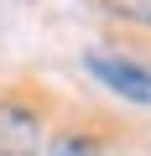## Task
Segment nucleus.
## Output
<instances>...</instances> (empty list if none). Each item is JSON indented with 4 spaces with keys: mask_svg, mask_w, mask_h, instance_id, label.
Returning <instances> with one entry per match:
<instances>
[{
    "mask_svg": "<svg viewBox=\"0 0 151 156\" xmlns=\"http://www.w3.org/2000/svg\"><path fill=\"white\" fill-rule=\"evenodd\" d=\"M37 146H42L37 109H26L16 99H0V156H31Z\"/></svg>",
    "mask_w": 151,
    "mask_h": 156,
    "instance_id": "obj_1",
    "label": "nucleus"
},
{
    "mask_svg": "<svg viewBox=\"0 0 151 156\" xmlns=\"http://www.w3.org/2000/svg\"><path fill=\"white\" fill-rule=\"evenodd\" d=\"M89 73H94V78H104L115 94H125V99H135V104H151V73H146V68L120 62V57H99V52H89Z\"/></svg>",
    "mask_w": 151,
    "mask_h": 156,
    "instance_id": "obj_2",
    "label": "nucleus"
},
{
    "mask_svg": "<svg viewBox=\"0 0 151 156\" xmlns=\"http://www.w3.org/2000/svg\"><path fill=\"white\" fill-rule=\"evenodd\" d=\"M104 5L115 16H125V21H146L151 26V0H104Z\"/></svg>",
    "mask_w": 151,
    "mask_h": 156,
    "instance_id": "obj_3",
    "label": "nucleus"
},
{
    "mask_svg": "<svg viewBox=\"0 0 151 156\" xmlns=\"http://www.w3.org/2000/svg\"><path fill=\"white\" fill-rule=\"evenodd\" d=\"M47 156H99V146H94V140H84V135H63Z\"/></svg>",
    "mask_w": 151,
    "mask_h": 156,
    "instance_id": "obj_4",
    "label": "nucleus"
}]
</instances>
